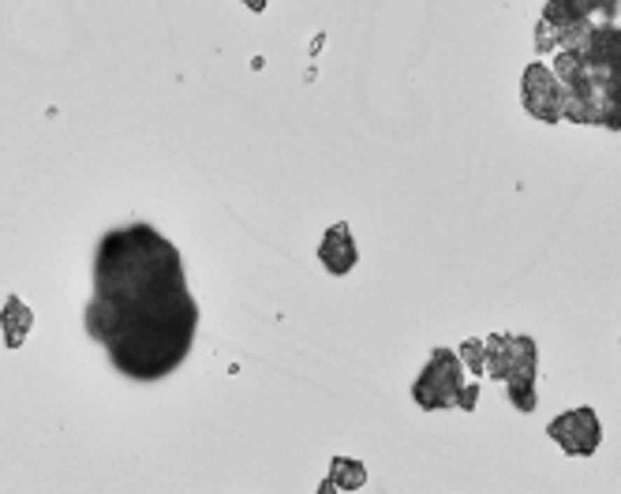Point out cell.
I'll use <instances>...</instances> for the list:
<instances>
[{"label": "cell", "mask_w": 621, "mask_h": 494, "mask_svg": "<svg viewBox=\"0 0 621 494\" xmlns=\"http://www.w3.org/2000/svg\"><path fill=\"white\" fill-rule=\"evenodd\" d=\"M483 375L505 382L517 412H536V341L520 334H494L483 341Z\"/></svg>", "instance_id": "3"}, {"label": "cell", "mask_w": 621, "mask_h": 494, "mask_svg": "<svg viewBox=\"0 0 621 494\" xmlns=\"http://www.w3.org/2000/svg\"><path fill=\"white\" fill-rule=\"evenodd\" d=\"M0 326H4V345L8 348H19V345L27 341L30 326H34V315H30V307L19 300V296H8L4 311H0Z\"/></svg>", "instance_id": "9"}, {"label": "cell", "mask_w": 621, "mask_h": 494, "mask_svg": "<svg viewBox=\"0 0 621 494\" xmlns=\"http://www.w3.org/2000/svg\"><path fill=\"white\" fill-rule=\"evenodd\" d=\"M314 494H341V490H337V487H333V483H330V479H322V483H319V487H314Z\"/></svg>", "instance_id": "13"}, {"label": "cell", "mask_w": 621, "mask_h": 494, "mask_svg": "<svg viewBox=\"0 0 621 494\" xmlns=\"http://www.w3.org/2000/svg\"><path fill=\"white\" fill-rule=\"evenodd\" d=\"M547 434L569 457H592L603 442V423H599L595 409H569L547 423Z\"/></svg>", "instance_id": "6"}, {"label": "cell", "mask_w": 621, "mask_h": 494, "mask_svg": "<svg viewBox=\"0 0 621 494\" xmlns=\"http://www.w3.org/2000/svg\"><path fill=\"white\" fill-rule=\"evenodd\" d=\"M520 102H524V109L536 120H543V124H558L561 120V86L558 79L550 75L547 64H531V68H524V79H520Z\"/></svg>", "instance_id": "7"}, {"label": "cell", "mask_w": 621, "mask_h": 494, "mask_svg": "<svg viewBox=\"0 0 621 494\" xmlns=\"http://www.w3.org/2000/svg\"><path fill=\"white\" fill-rule=\"evenodd\" d=\"M475 397H479V386H464V390H461V401H456V409L472 412V409H475Z\"/></svg>", "instance_id": "12"}, {"label": "cell", "mask_w": 621, "mask_h": 494, "mask_svg": "<svg viewBox=\"0 0 621 494\" xmlns=\"http://www.w3.org/2000/svg\"><path fill=\"white\" fill-rule=\"evenodd\" d=\"M319 262L333 273V277H344V273L356 270L359 247H356V240H352V228H348L344 221H337V225L326 228V236H322V244H319Z\"/></svg>", "instance_id": "8"}, {"label": "cell", "mask_w": 621, "mask_h": 494, "mask_svg": "<svg viewBox=\"0 0 621 494\" xmlns=\"http://www.w3.org/2000/svg\"><path fill=\"white\" fill-rule=\"evenodd\" d=\"M326 479H330L337 490H359V487H367V465L356 460V457H333Z\"/></svg>", "instance_id": "10"}, {"label": "cell", "mask_w": 621, "mask_h": 494, "mask_svg": "<svg viewBox=\"0 0 621 494\" xmlns=\"http://www.w3.org/2000/svg\"><path fill=\"white\" fill-rule=\"evenodd\" d=\"M247 8H251V12H266V0H244Z\"/></svg>", "instance_id": "14"}, {"label": "cell", "mask_w": 621, "mask_h": 494, "mask_svg": "<svg viewBox=\"0 0 621 494\" xmlns=\"http://www.w3.org/2000/svg\"><path fill=\"white\" fill-rule=\"evenodd\" d=\"M461 359L464 367H472L475 375H483V341H464V348H461Z\"/></svg>", "instance_id": "11"}, {"label": "cell", "mask_w": 621, "mask_h": 494, "mask_svg": "<svg viewBox=\"0 0 621 494\" xmlns=\"http://www.w3.org/2000/svg\"><path fill=\"white\" fill-rule=\"evenodd\" d=\"M617 23H599L554 53L550 75L561 86V120L617 131Z\"/></svg>", "instance_id": "2"}, {"label": "cell", "mask_w": 621, "mask_h": 494, "mask_svg": "<svg viewBox=\"0 0 621 494\" xmlns=\"http://www.w3.org/2000/svg\"><path fill=\"white\" fill-rule=\"evenodd\" d=\"M461 390H464V364L456 359L453 348H434L416 382H412V397H416L423 412L456 409Z\"/></svg>", "instance_id": "5"}, {"label": "cell", "mask_w": 621, "mask_h": 494, "mask_svg": "<svg viewBox=\"0 0 621 494\" xmlns=\"http://www.w3.org/2000/svg\"><path fill=\"white\" fill-rule=\"evenodd\" d=\"M86 334L135 382L169 378L191 356L199 303L176 244L154 225H124L97 240Z\"/></svg>", "instance_id": "1"}, {"label": "cell", "mask_w": 621, "mask_h": 494, "mask_svg": "<svg viewBox=\"0 0 621 494\" xmlns=\"http://www.w3.org/2000/svg\"><path fill=\"white\" fill-rule=\"evenodd\" d=\"M599 23H617V0H547L536 27V49H565Z\"/></svg>", "instance_id": "4"}]
</instances>
